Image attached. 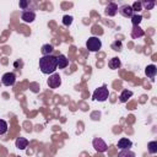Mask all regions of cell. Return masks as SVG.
Masks as SVG:
<instances>
[{"mask_svg":"<svg viewBox=\"0 0 157 157\" xmlns=\"http://www.w3.org/2000/svg\"><path fill=\"white\" fill-rule=\"evenodd\" d=\"M47 83H48L49 88H58V87H60L61 86V77H60V75L56 74V72L52 74L49 76V78H48Z\"/></svg>","mask_w":157,"mask_h":157,"instance_id":"obj_5","label":"cell"},{"mask_svg":"<svg viewBox=\"0 0 157 157\" xmlns=\"http://www.w3.org/2000/svg\"><path fill=\"white\" fill-rule=\"evenodd\" d=\"M92 145H93V148L97 152H105L108 150V146H107L105 141L101 137H94L93 141H92Z\"/></svg>","mask_w":157,"mask_h":157,"instance_id":"obj_6","label":"cell"},{"mask_svg":"<svg viewBox=\"0 0 157 157\" xmlns=\"http://www.w3.org/2000/svg\"><path fill=\"white\" fill-rule=\"evenodd\" d=\"M39 69L45 75H52L58 69V60L54 55H44L39 59Z\"/></svg>","mask_w":157,"mask_h":157,"instance_id":"obj_1","label":"cell"},{"mask_svg":"<svg viewBox=\"0 0 157 157\" xmlns=\"http://www.w3.org/2000/svg\"><path fill=\"white\" fill-rule=\"evenodd\" d=\"M141 21H142V16H141V15L134 13V15L131 16V22H132V26H134V27H135V26H139V25L141 23Z\"/></svg>","mask_w":157,"mask_h":157,"instance_id":"obj_20","label":"cell"},{"mask_svg":"<svg viewBox=\"0 0 157 157\" xmlns=\"http://www.w3.org/2000/svg\"><path fill=\"white\" fill-rule=\"evenodd\" d=\"M145 74H146L147 77H150V78H155V76H156V74H157V66L153 65V64L147 65L146 69H145Z\"/></svg>","mask_w":157,"mask_h":157,"instance_id":"obj_12","label":"cell"},{"mask_svg":"<svg viewBox=\"0 0 157 157\" xmlns=\"http://www.w3.org/2000/svg\"><path fill=\"white\" fill-rule=\"evenodd\" d=\"M109 97V91L105 85H103L102 87H98L94 90L93 94H92V98L94 101H98V102H105Z\"/></svg>","mask_w":157,"mask_h":157,"instance_id":"obj_2","label":"cell"},{"mask_svg":"<svg viewBox=\"0 0 157 157\" xmlns=\"http://www.w3.org/2000/svg\"><path fill=\"white\" fill-rule=\"evenodd\" d=\"M29 1L28 0H20V2H18V6H20V9H22V10H26V9H28V6H29Z\"/></svg>","mask_w":157,"mask_h":157,"instance_id":"obj_26","label":"cell"},{"mask_svg":"<svg viewBox=\"0 0 157 157\" xmlns=\"http://www.w3.org/2000/svg\"><path fill=\"white\" fill-rule=\"evenodd\" d=\"M147 150L151 155H155L157 153V141H150L147 144Z\"/></svg>","mask_w":157,"mask_h":157,"instance_id":"obj_19","label":"cell"},{"mask_svg":"<svg viewBox=\"0 0 157 157\" xmlns=\"http://www.w3.org/2000/svg\"><path fill=\"white\" fill-rule=\"evenodd\" d=\"M15 145L18 150H26V147L28 146V140L26 137H17L15 141Z\"/></svg>","mask_w":157,"mask_h":157,"instance_id":"obj_14","label":"cell"},{"mask_svg":"<svg viewBox=\"0 0 157 157\" xmlns=\"http://www.w3.org/2000/svg\"><path fill=\"white\" fill-rule=\"evenodd\" d=\"M132 146V141L128 137H121L118 141V147L120 150H130V147Z\"/></svg>","mask_w":157,"mask_h":157,"instance_id":"obj_10","label":"cell"},{"mask_svg":"<svg viewBox=\"0 0 157 157\" xmlns=\"http://www.w3.org/2000/svg\"><path fill=\"white\" fill-rule=\"evenodd\" d=\"M53 50H54V47L52 45V44H44V45H42V49H40V52H42V55L44 56V55H50L52 53H53Z\"/></svg>","mask_w":157,"mask_h":157,"instance_id":"obj_16","label":"cell"},{"mask_svg":"<svg viewBox=\"0 0 157 157\" xmlns=\"http://www.w3.org/2000/svg\"><path fill=\"white\" fill-rule=\"evenodd\" d=\"M56 60H58V69H65L69 65V59L64 54H59V56H56Z\"/></svg>","mask_w":157,"mask_h":157,"instance_id":"obj_11","label":"cell"},{"mask_svg":"<svg viewBox=\"0 0 157 157\" xmlns=\"http://www.w3.org/2000/svg\"><path fill=\"white\" fill-rule=\"evenodd\" d=\"M112 49L113 50H115V52H121V49H123V43H121V40H115V42H113L112 43Z\"/></svg>","mask_w":157,"mask_h":157,"instance_id":"obj_22","label":"cell"},{"mask_svg":"<svg viewBox=\"0 0 157 157\" xmlns=\"http://www.w3.org/2000/svg\"><path fill=\"white\" fill-rule=\"evenodd\" d=\"M118 157H135V153L130 150H121L118 153Z\"/></svg>","mask_w":157,"mask_h":157,"instance_id":"obj_21","label":"cell"},{"mask_svg":"<svg viewBox=\"0 0 157 157\" xmlns=\"http://www.w3.org/2000/svg\"><path fill=\"white\" fill-rule=\"evenodd\" d=\"M156 5V1L155 0H145V1H141V6L145 9V10H152Z\"/></svg>","mask_w":157,"mask_h":157,"instance_id":"obj_17","label":"cell"},{"mask_svg":"<svg viewBox=\"0 0 157 157\" xmlns=\"http://www.w3.org/2000/svg\"><path fill=\"white\" fill-rule=\"evenodd\" d=\"M72 20H74L72 16H70V15H65V16L63 17V25H64V26H70V25L72 23Z\"/></svg>","mask_w":157,"mask_h":157,"instance_id":"obj_24","label":"cell"},{"mask_svg":"<svg viewBox=\"0 0 157 157\" xmlns=\"http://www.w3.org/2000/svg\"><path fill=\"white\" fill-rule=\"evenodd\" d=\"M118 11H119V13H120L121 16H124V17H131V16L134 15V11H132V9H131V5H128V4L121 5L120 7H118Z\"/></svg>","mask_w":157,"mask_h":157,"instance_id":"obj_8","label":"cell"},{"mask_svg":"<svg viewBox=\"0 0 157 157\" xmlns=\"http://www.w3.org/2000/svg\"><path fill=\"white\" fill-rule=\"evenodd\" d=\"M7 123L5 121V120H2V119H0V135H4V134H6V131H7Z\"/></svg>","mask_w":157,"mask_h":157,"instance_id":"obj_23","label":"cell"},{"mask_svg":"<svg viewBox=\"0 0 157 157\" xmlns=\"http://www.w3.org/2000/svg\"><path fill=\"white\" fill-rule=\"evenodd\" d=\"M1 82L4 86H13L16 82V75L13 72H6L2 75Z\"/></svg>","mask_w":157,"mask_h":157,"instance_id":"obj_7","label":"cell"},{"mask_svg":"<svg viewBox=\"0 0 157 157\" xmlns=\"http://www.w3.org/2000/svg\"><path fill=\"white\" fill-rule=\"evenodd\" d=\"M117 12H118V5H117L115 2H109V4L105 6V9H104V13H105L107 16H109V17L115 16Z\"/></svg>","mask_w":157,"mask_h":157,"instance_id":"obj_9","label":"cell"},{"mask_svg":"<svg viewBox=\"0 0 157 157\" xmlns=\"http://www.w3.org/2000/svg\"><path fill=\"white\" fill-rule=\"evenodd\" d=\"M86 48L88 52H98L102 48V42L98 37H90L86 42Z\"/></svg>","mask_w":157,"mask_h":157,"instance_id":"obj_3","label":"cell"},{"mask_svg":"<svg viewBox=\"0 0 157 157\" xmlns=\"http://www.w3.org/2000/svg\"><path fill=\"white\" fill-rule=\"evenodd\" d=\"M131 96H132V91H130V90H124V91L120 93V96H119V101H120L121 103H125V102H128V99H129Z\"/></svg>","mask_w":157,"mask_h":157,"instance_id":"obj_15","label":"cell"},{"mask_svg":"<svg viewBox=\"0 0 157 157\" xmlns=\"http://www.w3.org/2000/svg\"><path fill=\"white\" fill-rule=\"evenodd\" d=\"M131 9L134 12H139L142 10V6H141V1H135L132 5H131Z\"/></svg>","mask_w":157,"mask_h":157,"instance_id":"obj_25","label":"cell"},{"mask_svg":"<svg viewBox=\"0 0 157 157\" xmlns=\"http://www.w3.org/2000/svg\"><path fill=\"white\" fill-rule=\"evenodd\" d=\"M108 66H109V69H112V70H117V69H119V67L121 66V61H120V59H119L118 56H114V58L109 59Z\"/></svg>","mask_w":157,"mask_h":157,"instance_id":"obj_13","label":"cell"},{"mask_svg":"<svg viewBox=\"0 0 157 157\" xmlns=\"http://www.w3.org/2000/svg\"><path fill=\"white\" fill-rule=\"evenodd\" d=\"M21 20L26 23H32L34 20H36V12L34 10L32 9H26V10H22L21 11Z\"/></svg>","mask_w":157,"mask_h":157,"instance_id":"obj_4","label":"cell"},{"mask_svg":"<svg viewBox=\"0 0 157 157\" xmlns=\"http://www.w3.org/2000/svg\"><path fill=\"white\" fill-rule=\"evenodd\" d=\"M144 36V31L139 27V26H135L132 28V32H131V37L132 38H139V37H142Z\"/></svg>","mask_w":157,"mask_h":157,"instance_id":"obj_18","label":"cell"}]
</instances>
